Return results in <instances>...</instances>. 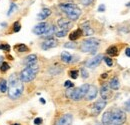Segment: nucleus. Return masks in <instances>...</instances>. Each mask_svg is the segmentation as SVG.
<instances>
[{
  "label": "nucleus",
  "instance_id": "nucleus-18",
  "mask_svg": "<svg viewBox=\"0 0 130 125\" xmlns=\"http://www.w3.org/2000/svg\"><path fill=\"white\" fill-rule=\"evenodd\" d=\"M50 15H51V10H50L49 8H43V9L41 10V12L38 14V19L44 20V19H46L47 17H49Z\"/></svg>",
  "mask_w": 130,
  "mask_h": 125
},
{
  "label": "nucleus",
  "instance_id": "nucleus-27",
  "mask_svg": "<svg viewBox=\"0 0 130 125\" xmlns=\"http://www.w3.org/2000/svg\"><path fill=\"white\" fill-rule=\"evenodd\" d=\"M8 69H10V66L7 62H2L1 63V66H0V70L3 71V72H6Z\"/></svg>",
  "mask_w": 130,
  "mask_h": 125
},
{
  "label": "nucleus",
  "instance_id": "nucleus-1",
  "mask_svg": "<svg viewBox=\"0 0 130 125\" xmlns=\"http://www.w3.org/2000/svg\"><path fill=\"white\" fill-rule=\"evenodd\" d=\"M24 90V86L22 81L17 77L16 73H13L9 77V84H8V96L11 99H18Z\"/></svg>",
  "mask_w": 130,
  "mask_h": 125
},
{
  "label": "nucleus",
  "instance_id": "nucleus-43",
  "mask_svg": "<svg viewBox=\"0 0 130 125\" xmlns=\"http://www.w3.org/2000/svg\"><path fill=\"white\" fill-rule=\"evenodd\" d=\"M2 62H3V57L0 56V63H2Z\"/></svg>",
  "mask_w": 130,
  "mask_h": 125
},
{
  "label": "nucleus",
  "instance_id": "nucleus-21",
  "mask_svg": "<svg viewBox=\"0 0 130 125\" xmlns=\"http://www.w3.org/2000/svg\"><path fill=\"white\" fill-rule=\"evenodd\" d=\"M61 60L64 62V63H70L72 61V55L69 53V52H62L61 53Z\"/></svg>",
  "mask_w": 130,
  "mask_h": 125
},
{
  "label": "nucleus",
  "instance_id": "nucleus-23",
  "mask_svg": "<svg viewBox=\"0 0 130 125\" xmlns=\"http://www.w3.org/2000/svg\"><path fill=\"white\" fill-rule=\"evenodd\" d=\"M54 33H56V27L54 26V25H51V26H49V28H48V30L46 31V33L44 34L46 37H48V38H50L52 35L54 34Z\"/></svg>",
  "mask_w": 130,
  "mask_h": 125
},
{
  "label": "nucleus",
  "instance_id": "nucleus-36",
  "mask_svg": "<svg viewBox=\"0 0 130 125\" xmlns=\"http://www.w3.org/2000/svg\"><path fill=\"white\" fill-rule=\"evenodd\" d=\"M93 1H94V0H80L81 4H83L84 6H88V5H90Z\"/></svg>",
  "mask_w": 130,
  "mask_h": 125
},
{
  "label": "nucleus",
  "instance_id": "nucleus-5",
  "mask_svg": "<svg viewBox=\"0 0 130 125\" xmlns=\"http://www.w3.org/2000/svg\"><path fill=\"white\" fill-rule=\"evenodd\" d=\"M126 113L121 109H116L112 112V124L122 125L126 122Z\"/></svg>",
  "mask_w": 130,
  "mask_h": 125
},
{
  "label": "nucleus",
  "instance_id": "nucleus-22",
  "mask_svg": "<svg viewBox=\"0 0 130 125\" xmlns=\"http://www.w3.org/2000/svg\"><path fill=\"white\" fill-rule=\"evenodd\" d=\"M106 53L110 56H116L117 53H118V50H117V47L116 46H110L108 49L106 50Z\"/></svg>",
  "mask_w": 130,
  "mask_h": 125
},
{
  "label": "nucleus",
  "instance_id": "nucleus-35",
  "mask_svg": "<svg viewBox=\"0 0 130 125\" xmlns=\"http://www.w3.org/2000/svg\"><path fill=\"white\" fill-rule=\"evenodd\" d=\"M0 50H4V51H9L10 50V46L8 44H1L0 45Z\"/></svg>",
  "mask_w": 130,
  "mask_h": 125
},
{
  "label": "nucleus",
  "instance_id": "nucleus-10",
  "mask_svg": "<svg viewBox=\"0 0 130 125\" xmlns=\"http://www.w3.org/2000/svg\"><path fill=\"white\" fill-rule=\"evenodd\" d=\"M57 46V40L54 39V38H47L42 44H41V48L43 50H48L51 49V48H54Z\"/></svg>",
  "mask_w": 130,
  "mask_h": 125
},
{
  "label": "nucleus",
  "instance_id": "nucleus-39",
  "mask_svg": "<svg viewBox=\"0 0 130 125\" xmlns=\"http://www.w3.org/2000/svg\"><path fill=\"white\" fill-rule=\"evenodd\" d=\"M125 105H126V109L130 111V99H128L126 101V103H125Z\"/></svg>",
  "mask_w": 130,
  "mask_h": 125
},
{
  "label": "nucleus",
  "instance_id": "nucleus-16",
  "mask_svg": "<svg viewBox=\"0 0 130 125\" xmlns=\"http://www.w3.org/2000/svg\"><path fill=\"white\" fill-rule=\"evenodd\" d=\"M57 24L58 26L61 28V29H65V30H68L70 27H71V22L68 21L67 19H64V18H60L58 21H57Z\"/></svg>",
  "mask_w": 130,
  "mask_h": 125
},
{
  "label": "nucleus",
  "instance_id": "nucleus-32",
  "mask_svg": "<svg viewBox=\"0 0 130 125\" xmlns=\"http://www.w3.org/2000/svg\"><path fill=\"white\" fill-rule=\"evenodd\" d=\"M103 59H104V61H105V63H106L107 66L111 67V66L113 65V61H112L111 58H109V57H103Z\"/></svg>",
  "mask_w": 130,
  "mask_h": 125
},
{
  "label": "nucleus",
  "instance_id": "nucleus-42",
  "mask_svg": "<svg viewBox=\"0 0 130 125\" xmlns=\"http://www.w3.org/2000/svg\"><path fill=\"white\" fill-rule=\"evenodd\" d=\"M40 102H41V103H43V104H44V103H45V100L43 99V98H41V99H40Z\"/></svg>",
  "mask_w": 130,
  "mask_h": 125
},
{
  "label": "nucleus",
  "instance_id": "nucleus-19",
  "mask_svg": "<svg viewBox=\"0 0 130 125\" xmlns=\"http://www.w3.org/2000/svg\"><path fill=\"white\" fill-rule=\"evenodd\" d=\"M82 34H83V32L81 29H76L69 34V39H70V41H74V40L78 39L79 37H81Z\"/></svg>",
  "mask_w": 130,
  "mask_h": 125
},
{
  "label": "nucleus",
  "instance_id": "nucleus-7",
  "mask_svg": "<svg viewBox=\"0 0 130 125\" xmlns=\"http://www.w3.org/2000/svg\"><path fill=\"white\" fill-rule=\"evenodd\" d=\"M48 28H49V25L46 22H41L33 28V33H35L36 35H44L48 30Z\"/></svg>",
  "mask_w": 130,
  "mask_h": 125
},
{
  "label": "nucleus",
  "instance_id": "nucleus-9",
  "mask_svg": "<svg viewBox=\"0 0 130 125\" xmlns=\"http://www.w3.org/2000/svg\"><path fill=\"white\" fill-rule=\"evenodd\" d=\"M106 106V101L104 99H101V100H98V101H96L95 103H94V105H93V109H92V111H93V114H95V115H98L102 110L104 109V107Z\"/></svg>",
  "mask_w": 130,
  "mask_h": 125
},
{
  "label": "nucleus",
  "instance_id": "nucleus-11",
  "mask_svg": "<svg viewBox=\"0 0 130 125\" xmlns=\"http://www.w3.org/2000/svg\"><path fill=\"white\" fill-rule=\"evenodd\" d=\"M72 121H73V116L68 113L61 116L56 125H72Z\"/></svg>",
  "mask_w": 130,
  "mask_h": 125
},
{
  "label": "nucleus",
  "instance_id": "nucleus-13",
  "mask_svg": "<svg viewBox=\"0 0 130 125\" xmlns=\"http://www.w3.org/2000/svg\"><path fill=\"white\" fill-rule=\"evenodd\" d=\"M100 95L102 97V99L106 100L108 99L110 96H111V92H110V87L108 84H103L101 86V89H100Z\"/></svg>",
  "mask_w": 130,
  "mask_h": 125
},
{
  "label": "nucleus",
  "instance_id": "nucleus-31",
  "mask_svg": "<svg viewBox=\"0 0 130 125\" xmlns=\"http://www.w3.org/2000/svg\"><path fill=\"white\" fill-rule=\"evenodd\" d=\"M64 47H65V48H71V49H74V48H76V43H74V42H67V43H65Z\"/></svg>",
  "mask_w": 130,
  "mask_h": 125
},
{
  "label": "nucleus",
  "instance_id": "nucleus-6",
  "mask_svg": "<svg viewBox=\"0 0 130 125\" xmlns=\"http://www.w3.org/2000/svg\"><path fill=\"white\" fill-rule=\"evenodd\" d=\"M89 86H90L89 84H83L78 88H74L70 98L72 100H75V101L82 99L83 97H85V95H86V93L89 89Z\"/></svg>",
  "mask_w": 130,
  "mask_h": 125
},
{
  "label": "nucleus",
  "instance_id": "nucleus-38",
  "mask_svg": "<svg viewBox=\"0 0 130 125\" xmlns=\"http://www.w3.org/2000/svg\"><path fill=\"white\" fill-rule=\"evenodd\" d=\"M41 123H42V119L40 117H37L34 119V124L35 125H40Z\"/></svg>",
  "mask_w": 130,
  "mask_h": 125
},
{
  "label": "nucleus",
  "instance_id": "nucleus-20",
  "mask_svg": "<svg viewBox=\"0 0 130 125\" xmlns=\"http://www.w3.org/2000/svg\"><path fill=\"white\" fill-rule=\"evenodd\" d=\"M108 85H109V87H110L112 90H118V89H119V87H120V83H119L118 78H116V77L112 78Z\"/></svg>",
  "mask_w": 130,
  "mask_h": 125
},
{
  "label": "nucleus",
  "instance_id": "nucleus-40",
  "mask_svg": "<svg viewBox=\"0 0 130 125\" xmlns=\"http://www.w3.org/2000/svg\"><path fill=\"white\" fill-rule=\"evenodd\" d=\"M104 10H105V6H104L103 4H101L99 6V8H98V11H104Z\"/></svg>",
  "mask_w": 130,
  "mask_h": 125
},
{
  "label": "nucleus",
  "instance_id": "nucleus-30",
  "mask_svg": "<svg viewBox=\"0 0 130 125\" xmlns=\"http://www.w3.org/2000/svg\"><path fill=\"white\" fill-rule=\"evenodd\" d=\"M20 29H21V25H20V23H19L18 21L13 24V31H14V32H19Z\"/></svg>",
  "mask_w": 130,
  "mask_h": 125
},
{
  "label": "nucleus",
  "instance_id": "nucleus-8",
  "mask_svg": "<svg viewBox=\"0 0 130 125\" xmlns=\"http://www.w3.org/2000/svg\"><path fill=\"white\" fill-rule=\"evenodd\" d=\"M102 59H103V56H102L101 54H98V55H96L94 58L90 59V60L86 63V66H87L88 68H95V67H97V66L101 63Z\"/></svg>",
  "mask_w": 130,
  "mask_h": 125
},
{
  "label": "nucleus",
  "instance_id": "nucleus-24",
  "mask_svg": "<svg viewBox=\"0 0 130 125\" xmlns=\"http://www.w3.org/2000/svg\"><path fill=\"white\" fill-rule=\"evenodd\" d=\"M7 82H6V80L5 79H1L0 80V91L2 92V93H5L6 92V90H7Z\"/></svg>",
  "mask_w": 130,
  "mask_h": 125
},
{
  "label": "nucleus",
  "instance_id": "nucleus-3",
  "mask_svg": "<svg viewBox=\"0 0 130 125\" xmlns=\"http://www.w3.org/2000/svg\"><path fill=\"white\" fill-rule=\"evenodd\" d=\"M38 71H39V66L37 64L26 66L19 75V79L22 82H30L36 77Z\"/></svg>",
  "mask_w": 130,
  "mask_h": 125
},
{
  "label": "nucleus",
  "instance_id": "nucleus-37",
  "mask_svg": "<svg viewBox=\"0 0 130 125\" xmlns=\"http://www.w3.org/2000/svg\"><path fill=\"white\" fill-rule=\"evenodd\" d=\"M81 75H82V77L83 78H88V72H87V70L86 69H84V68H81Z\"/></svg>",
  "mask_w": 130,
  "mask_h": 125
},
{
  "label": "nucleus",
  "instance_id": "nucleus-48",
  "mask_svg": "<svg viewBox=\"0 0 130 125\" xmlns=\"http://www.w3.org/2000/svg\"><path fill=\"white\" fill-rule=\"evenodd\" d=\"M0 115H1V112H0Z\"/></svg>",
  "mask_w": 130,
  "mask_h": 125
},
{
  "label": "nucleus",
  "instance_id": "nucleus-41",
  "mask_svg": "<svg viewBox=\"0 0 130 125\" xmlns=\"http://www.w3.org/2000/svg\"><path fill=\"white\" fill-rule=\"evenodd\" d=\"M125 54H126V56L130 57V47L129 48H126V50H125Z\"/></svg>",
  "mask_w": 130,
  "mask_h": 125
},
{
  "label": "nucleus",
  "instance_id": "nucleus-44",
  "mask_svg": "<svg viewBox=\"0 0 130 125\" xmlns=\"http://www.w3.org/2000/svg\"><path fill=\"white\" fill-rule=\"evenodd\" d=\"M106 76H107V74H103L102 75V78H106Z\"/></svg>",
  "mask_w": 130,
  "mask_h": 125
},
{
  "label": "nucleus",
  "instance_id": "nucleus-4",
  "mask_svg": "<svg viewBox=\"0 0 130 125\" xmlns=\"http://www.w3.org/2000/svg\"><path fill=\"white\" fill-rule=\"evenodd\" d=\"M100 41L96 38H88L86 40H84L81 43L80 50L82 52H90L91 54H94L96 52L97 48L99 47Z\"/></svg>",
  "mask_w": 130,
  "mask_h": 125
},
{
  "label": "nucleus",
  "instance_id": "nucleus-45",
  "mask_svg": "<svg viewBox=\"0 0 130 125\" xmlns=\"http://www.w3.org/2000/svg\"><path fill=\"white\" fill-rule=\"evenodd\" d=\"M126 5H127V6H128V7H129V6H130V2H129V3H127V4H126Z\"/></svg>",
  "mask_w": 130,
  "mask_h": 125
},
{
  "label": "nucleus",
  "instance_id": "nucleus-47",
  "mask_svg": "<svg viewBox=\"0 0 130 125\" xmlns=\"http://www.w3.org/2000/svg\"><path fill=\"white\" fill-rule=\"evenodd\" d=\"M96 125H100V124H96Z\"/></svg>",
  "mask_w": 130,
  "mask_h": 125
},
{
  "label": "nucleus",
  "instance_id": "nucleus-12",
  "mask_svg": "<svg viewBox=\"0 0 130 125\" xmlns=\"http://www.w3.org/2000/svg\"><path fill=\"white\" fill-rule=\"evenodd\" d=\"M97 93H98V90H97V87L94 86V85H90L89 86V89L85 95L86 99L87 100H93L94 98H96L97 96Z\"/></svg>",
  "mask_w": 130,
  "mask_h": 125
},
{
  "label": "nucleus",
  "instance_id": "nucleus-15",
  "mask_svg": "<svg viewBox=\"0 0 130 125\" xmlns=\"http://www.w3.org/2000/svg\"><path fill=\"white\" fill-rule=\"evenodd\" d=\"M37 62V56L35 54H30L24 59V64L26 66H30V65H34Z\"/></svg>",
  "mask_w": 130,
  "mask_h": 125
},
{
  "label": "nucleus",
  "instance_id": "nucleus-25",
  "mask_svg": "<svg viewBox=\"0 0 130 125\" xmlns=\"http://www.w3.org/2000/svg\"><path fill=\"white\" fill-rule=\"evenodd\" d=\"M67 32H68V30L61 29V30H59V31H56L55 35H56V37H64V36L67 35Z\"/></svg>",
  "mask_w": 130,
  "mask_h": 125
},
{
  "label": "nucleus",
  "instance_id": "nucleus-29",
  "mask_svg": "<svg viewBox=\"0 0 130 125\" xmlns=\"http://www.w3.org/2000/svg\"><path fill=\"white\" fill-rule=\"evenodd\" d=\"M61 72V69H60V67H54V68H50V70H49V73L52 75H56L58 74V73H60Z\"/></svg>",
  "mask_w": 130,
  "mask_h": 125
},
{
  "label": "nucleus",
  "instance_id": "nucleus-46",
  "mask_svg": "<svg viewBox=\"0 0 130 125\" xmlns=\"http://www.w3.org/2000/svg\"><path fill=\"white\" fill-rule=\"evenodd\" d=\"M13 125H20V124H18V123H15V124H13Z\"/></svg>",
  "mask_w": 130,
  "mask_h": 125
},
{
  "label": "nucleus",
  "instance_id": "nucleus-34",
  "mask_svg": "<svg viewBox=\"0 0 130 125\" xmlns=\"http://www.w3.org/2000/svg\"><path fill=\"white\" fill-rule=\"evenodd\" d=\"M73 86H74V84L71 81H69V80H67V81L64 82V87H66L67 89L68 88H73Z\"/></svg>",
  "mask_w": 130,
  "mask_h": 125
},
{
  "label": "nucleus",
  "instance_id": "nucleus-33",
  "mask_svg": "<svg viewBox=\"0 0 130 125\" xmlns=\"http://www.w3.org/2000/svg\"><path fill=\"white\" fill-rule=\"evenodd\" d=\"M69 75H70L71 78L76 79L78 77V70H72V71H70V72H69Z\"/></svg>",
  "mask_w": 130,
  "mask_h": 125
},
{
  "label": "nucleus",
  "instance_id": "nucleus-17",
  "mask_svg": "<svg viewBox=\"0 0 130 125\" xmlns=\"http://www.w3.org/2000/svg\"><path fill=\"white\" fill-rule=\"evenodd\" d=\"M82 32H83V34L84 35H86V36H90V35H92L93 33H94V31H93V29L89 26V22H85V23H83L82 24Z\"/></svg>",
  "mask_w": 130,
  "mask_h": 125
},
{
  "label": "nucleus",
  "instance_id": "nucleus-14",
  "mask_svg": "<svg viewBox=\"0 0 130 125\" xmlns=\"http://www.w3.org/2000/svg\"><path fill=\"white\" fill-rule=\"evenodd\" d=\"M102 124L110 125L112 124V111H106L102 115Z\"/></svg>",
  "mask_w": 130,
  "mask_h": 125
},
{
  "label": "nucleus",
  "instance_id": "nucleus-2",
  "mask_svg": "<svg viewBox=\"0 0 130 125\" xmlns=\"http://www.w3.org/2000/svg\"><path fill=\"white\" fill-rule=\"evenodd\" d=\"M59 7L67 15V17L70 20L75 21L81 15L80 8L76 6L74 3H61V4H59Z\"/></svg>",
  "mask_w": 130,
  "mask_h": 125
},
{
  "label": "nucleus",
  "instance_id": "nucleus-26",
  "mask_svg": "<svg viewBox=\"0 0 130 125\" xmlns=\"http://www.w3.org/2000/svg\"><path fill=\"white\" fill-rule=\"evenodd\" d=\"M15 10H17V5L15 4V3H11V5H10V8H9V10H8V13H7V15L8 16H10Z\"/></svg>",
  "mask_w": 130,
  "mask_h": 125
},
{
  "label": "nucleus",
  "instance_id": "nucleus-28",
  "mask_svg": "<svg viewBox=\"0 0 130 125\" xmlns=\"http://www.w3.org/2000/svg\"><path fill=\"white\" fill-rule=\"evenodd\" d=\"M16 50L19 51V52H25V51L28 50V48H27V46L25 44H18L17 47H16Z\"/></svg>",
  "mask_w": 130,
  "mask_h": 125
}]
</instances>
